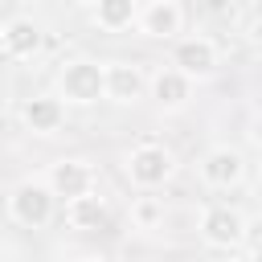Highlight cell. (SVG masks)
<instances>
[{
	"instance_id": "cell-16",
	"label": "cell",
	"mask_w": 262,
	"mask_h": 262,
	"mask_svg": "<svg viewBox=\"0 0 262 262\" xmlns=\"http://www.w3.org/2000/svg\"><path fill=\"white\" fill-rule=\"evenodd\" d=\"M246 37H250V45H254V49H262V16H254V20H250V33H246Z\"/></svg>"
},
{
	"instance_id": "cell-4",
	"label": "cell",
	"mask_w": 262,
	"mask_h": 262,
	"mask_svg": "<svg viewBox=\"0 0 262 262\" xmlns=\"http://www.w3.org/2000/svg\"><path fill=\"white\" fill-rule=\"evenodd\" d=\"M201 237L209 250H225V254H242L246 237H250V221L242 209L233 205H209L201 213Z\"/></svg>"
},
{
	"instance_id": "cell-17",
	"label": "cell",
	"mask_w": 262,
	"mask_h": 262,
	"mask_svg": "<svg viewBox=\"0 0 262 262\" xmlns=\"http://www.w3.org/2000/svg\"><path fill=\"white\" fill-rule=\"evenodd\" d=\"M250 143L262 151V111H258V115H254V123H250Z\"/></svg>"
},
{
	"instance_id": "cell-2",
	"label": "cell",
	"mask_w": 262,
	"mask_h": 262,
	"mask_svg": "<svg viewBox=\"0 0 262 262\" xmlns=\"http://www.w3.org/2000/svg\"><path fill=\"white\" fill-rule=\"evenodd\" d=\"M123 172H127V180H131L135 188H147V192H151V188H160V184H168V180L176 176V156H172V147L147 139V143H135V147L127 151Z\"/></svg>"
},
{
	"instance_id": "cell-9",
	"label": "cell",
	"mask_w": 262,
	"mask_h": 262,
	"mask_svg": "<svg viewBox=\"0 0 262 262\" xmlns=\"http://www.w3.org/2000/svg\"><path fill=\"white\" fill-rule=\"evenodd\" d=\"M196 172H201V180L209 184V188H233V184H242V176H246V160H242V151L237 147H209L205 156H201V164H196Z\"/></svg>"
},
{
	"instance_id": "cell-1",
	"label": "cell",
	"mask_w": 262,
	"mask_h": 262,
	"mask_svg": "<svg viewBox=\"0 0 262 262\" xmlns=\"http://www.w3.org/2000/svg\"><path fill=\"white\" fill-rule=\"evenodd\" d=\"M57 94L61 102H74V106H94L106 98V61H94V57H74L57 70Z\"/></svg>"
},
{
	"instance_id": "cell-12",
	"label": "cell",
	"mask_w": 262,
	"mask_h": 262,
	"mask_svg": "<svg viewBox=\"0 0 262 262\" xmlns=\"http://www.w3.org/2000/svg\"><path fill=\"white\" fill-rule=\"evenodd\" d=\"M20 123H25L33 135H53V131H61V123H66V102H61V94H29V98L20 102Z\"/></svg>"
},
{
	"instance_id": "cell-18",
	"label": "cell",
	"mask_w": 262,
	"mask_h": 262,
	"mask_svg": "<svg viewBox=\"0 0 262 262\" xmlns=\"http://www.w3.org/2000/svg\"><path fill=\"white\" fill-rule=\"evenodd\" d=\"M242 250H246V254H254V258H262V237H254V242L246 237V246H242Z\"/></svg>"
},
{
	"instance_id": "cell-10",
	"label": "cell",
	"mask_w": 262,
	"mask_h": 262,
	"mask_svg": "<svg viewBox=\"0 0 262 262\" xmlns=\"http://www.w3.org/2000/svg\"><path fill=\"white\" fill-rule=\"evenodd\" d=\"M45 45V29L33 20V16H12L4 29H0V49L12 57V61H29L37 57Z\"/></svg>"
},
{
	"instance_id": "cell-7",
	"label": "cell",
	"mask_w": 262,
	"mask_h": 262,
	"mask_svg": "<svg viewBox=\"0 0 262 262\" xmlns=\"http://www.w3.org/2000/svg\"><path fill=\"white\" fill-rule=\"evenodd\" d=\"M147 94H151V102H156L160 115H176V111H184L188 98H192V78L180 74L176 66H160V70L147 78Z\"/></svg>"
},
{
	"instance_id": "cell-8",
	"label": "cell",
	"mask_w": 262,
	"mask_h": 262,
	"mask_svg": "<svg viewBox=\"0 0 262 262\" xmlns=\"http://www.w3.org/2000/svg\"><path fill=\"white\" fill-rule=\"evenodd\" d=\"M135 29L147 41H172V37H180V29H184L180 0H147L139 8V16H135Z\"/></svg>"
},
{
	"instance_id": "cell-14",
	"label": "cell",
	"mask_w": 262,
	"mask_h": 262,
	"mask_svg": "<svg viewBox=\"0 0 262 262\" xmlns=\"http://www.w3.org/2000/svg\"><path fill=\"white\" fill-rule=\"evenodd\" d=\"M139 8H143V0H94V4H90V16H94L98 29H106V33H123V29L135 25Z\"/></svg>"
},
{
	"instance_id": "cell-6",
	"label": "cell",
	"mask_w": 262,
	"mask_h": 262,
	"mask_svg": "<svg viewBox=\"0 0 262 262\" xmlns=\"http://www.w3.org/2000/svg\"><path fill=\"white\" fill-rule=\"evenodd\" d=\"M45 184L53 188L57 201H74V196L98 188V172L86 160H78V156H61V160H53L45 168Z\"/></svg>"
},
{
	"instance_id": "cell-11",
	"label": "cell",
	"mask_w": 262,
	"mask_h": 262,
	"mask_svg": "<svg viewBox=\"0 0 262 262\" xmlns=\"http://www.w3.org/2000/svg\"><path fill=\"white\" fill-rule=\"evenodd\" d=\"M147 94V78L135 61H106V102L135 106Z\"/></svg>"
},
{
	"instance_id": "cell-19",
	"label": "cell",
	"mask_w": 262,
	"mask_h": 262,
	"mask_svg": "<svg viewBox=\"0 0 262 262\" xmlns=\"http://www.w3.org/2000/svg\"><path fill=\"white\" fill-rule=\"evenodd\" d=\"M74 4H94V0H74Z\"/></svg>"
},
{
	"instance_id": "cell-5",
	"label": "cell",
	"mask_w": 262,
	"mask_h": 262,
	"mask_svg": "<svg viewBox=\"0 0 262 262\" xmlns=\"http://www.w3.org/2000/svg\"><path fill=\"white\" fill-rule=\"evenodd\" d=\"M180 74H188L192 82H205L217 74L221 66V53H217V41L205 37V33H188V37H172V61Z\"/></svg>"
},
{
	"instance_id": "cell-13",
	"label": "cell",
	"mask_w": 262,
	"mask_h": 262,
	"mask_svg": "<svg viewBox=\"0 0 262 262\" xmlns=\"http://www.w3.org/2000/svg\"><path fill=\"white\" fill-rule=\"evenodd\" d=\"M66 225L78 229V233H102V229H111V205H106V196H98V188H94V192H82V196L66 201Z\"/></svg>"
},
{
	"instance_id": "cell-3",
	"label": "cell",
	"mask_w": 262,
	"mask_h": 262,
	"mask_svg": "<svg viewBox=\"0 0 262 262\" xmlns=\"http://www.w3.org/2000/svg\"><path fill=\"white\" fill-rule=\"evenodd\" d=\"M53 209H57V196L45 184V176L41 180L29 176V180L12 184V192H8V217L25 229H45L53 221Z\"/></svg>"
},
{
	"instance_id": "cell-15",
	"label": "cell",
	"mask_w": 262,
	"mask_h": 262,
	"mask_svg": "<svg viewBox=\"0 0 262 262\" xmlns=\"http://www.w3.org/2000/svg\"><path fill=\"white\" fill-rule=\"evenodd\" d=\"M127 217H131V225H135V229L151 233V229H160V225H164L168 209H164V201H160V196H147V188H139V196H131Z\"/></svg>"
}]
</instances>
